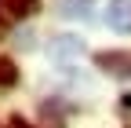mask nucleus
I'll return each instance as SVG.
<instances>
[{"mask_svg": "<svg viewBox=\"0 0 131 128\" xmlns=\"http://www.w3.org/2000/svg\"><path fill=\"white\" fill-rule=\"evenodd\" d=\"M106 22H109V29H117V33H131V0H109Z\"/></svg>", "mask_w": 131, "mask_h": 128, "instance_id": "f257e3e1", "label": "nucleus"}, {"mask_svg": "<svg viewBox=\"0 0 131 128\" xmlns=\"http://www.w3.org/2000/svg\"><path fill=\"white\" fill-rule=\"evenodd\" d=\"M80 51H84V40H80V37H69V33H66V37H55V40H51V48H47V55L58 59V62L77 59Z\"/></svg>", "mask_w": 131, "mask_h": 128, "instance_id": "f03ea898", "label": "nucleus"}, {"mask_svg": "<svg viewBox=\"0 0 131 128\" xmlns=\"http://www.w3.org/2000/svg\"><path fill=\"white\" fill-rule=\"evenodd\" d=\"M37 7H40V0H4V11L15 19H29Z\"/></svg>", "mask_w": 131, "mask_h": 128, "instance_id": "7ed1b4c3", "label": "nucleus"}, {"mask_svg": "<svg viewBox=\"0 0 131 128\" xmlns=\"http://www.w3.org/2000/svg\"><path fill=\"white\" fill-rule=\"evenodd\" d=\"M15 81H18V70H15L11 59H0V88H11Z\"/></svg>", "mask_w": 131, "mask_h": 128, "instance_id": "20e7f679", "label": "nucleus"}, {"mask_svg": "<svg viewBox=\"0 0 131 128\" xmlns=\"http://www.w3.org/2000/svg\"><path fill=\"white\" fill-rule=\"evenodd\" d=\"M80 4H91V0H62V15H80Z\"/></svg>", "mask_w": 131, "mask_h": 128, "instance_id": "39448f33", "label": "nucleus"}, {"mask_svg": "<svg viewBox=\"0 0 131 128\" xmlns=\"http://www.w3.org/2000/svg\"><path fill=\"white\" fill-rule=\"evenodd\" d=\"M4 19H7V15H4V4H0V26H4Z\"/></svg>", "mask_w": 131, "mask_h": 128, "instance_id": "423d86ee", "label": "nucleus"}]
</instances>
